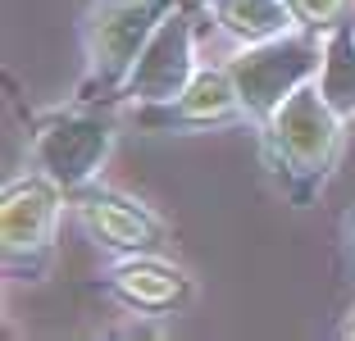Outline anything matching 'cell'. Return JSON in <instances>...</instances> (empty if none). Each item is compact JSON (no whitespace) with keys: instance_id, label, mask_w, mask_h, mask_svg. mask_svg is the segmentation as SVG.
<instances>
[{"instance_id":"cell-4","label":"cell","mask_w":355,"mask_h":341,"mask_svg":"<svg viewBox=\"0 0 355 341\" xmlns=\"http://www.w3.org/2000/svg\"><path fill=\"white\" fill-rule=\"evenodd\" d=\"M110 141H114L110 119L69 110V114H51L32 132V155H37L42 173H51L64 191H78L101 168V159L110 155Z\"/></svg>"},{"instance_id":"cell-10","label":"cell","mask_w":355,"mask_h":341,"mask_svg":"<svg viewBox=\"0 0 355 341\" xmlns=\"http://www.w3.org/2000/svg\"><path fill=\"white\" fill-rule=\"evenodd\" d=\"M219 19L232 37H241L246 46L273 42L292 28V5L287 0H219Z\"/></svg>"},{"instance_id":"cell-7","label":"cell","mask_w":355,"mask_h":341,"mask_svg":"<svg viewBox=\"0 0 355 341\" xmlns=\"http://www.w3.org/2000/svg\"><path fill=\"white\" fill-rule=\"evenodd\" d=\"M73 209H78V218H83V227L92 237L110 241V246H119V250H146V246H155L159 232H164L159 218L146 214L137 200L114 196V191H96V186H78Z\"/></svg>"},{"instance_id":"cell-6","label":"cell","mask_w":355,"mask_h":341,"mask_svg":"<svg viewBox=\"0 0 355 341\" xmlns=\"http://www.w3.org/2000/svg\"><path fill=\"white\" fill-rule=\"evenodd\" d=\"M187 82H191V19L168 14L155 28V37L146 42V51L137 55L123 91L146 105H168L182 96Z\"/></svg>"},{"instance_id":"cell-3","label":"cell","mask_w":355,"mask_h":341,"mask_svg":"<svg viewBox=\"0 0 355 341\" xmlns=\"http://www.w3.org/2000/svg\"><path fill=\"white\" fill-rule=\"evenodd\" d=\"M168 19V0H96L87 19V55L101 87L128 82L137 55L146 51L155 28Z\"/></svg>"},{"instance_id":"cell-11","label":"cell","mask_w":355,"mask_h":341,"mask_svg":"<svg viewBox=\"0 0 355 341\" xmlns=\"http://www.w3.org/2000/svg\"><path fill=\"white\" fill-rule=\"evenodd\" d=\"M319 91L333 100L337 114L355 110V37L337 28L324 46V69H319Z\"/></svg>"},{"instance_id":"cell-13","label":"cell","mask_w":355,"mask_h":341,"mask_svg":"<svg viewBox=\"0 0 355 341\" xmlns=\"http://www.w3.org/2000/svg\"><path fill=\"white\" fill-rule=\"evenodd\" d=\"M346 337H355V319H351V328H346Z\"/></svg>"},{"instance_id":"cell-2","label":"cell","mask_w":355,"mask_h":341,"mask_svg":"<svg viewBox=\"0 0 355 341\" xmlns=\"http://www.w3.org/2000/svg\"><path fill=\"white\" fill-rule=\"evenodd\" d=\"M314 69H324V46L314 37H296V32H282L273 42H255L251 51H241L228 64L232 82L241 91V105L269 123L273 110H278L287 96L301 82H310Z\"/></svg>"},{"instance_id":"cell-8","label":"cell","mask_w":355,"mask_h":341,"mask_svg":"<svg viewBox=\"0 0 355 341\" xmlns=\"http://www.w3.org/2000/svg\"><path fill=\"white\" fill-rule=\"evenodd\" d=\"M237 105H241V91L228 69H200V73H191L182 96L168 100V119L178 114L182 123H214V119H228Z\"/></svg>"},{"instance_id":"cell-12","label":"cell","mask_w":355,"mask_h":341,"mask_svg":"<svg viewBox=\"0 0 355 341\" xmlns=\"http://www.w3.org/2000/svg\"><path fill=\"white\" fill-rule=\"evenodd\" d=\"M287 5H292V14L305 19V23H328L342 10V0H287Z\"/></svg>"},{"instance_id":"cell-1","label":"cell","mask_w":355,"mask_h":341,"mask_svg":"<svg viewBox=\"0 0 355 341\" xmlns=\"http://www.w3.org/2000/svg\"><path fill=\"white\" fill-rule=\"evenodd\" d=\"M269 159L287 182H319L337 155V110L324 91L319 78L301 82L269 119Z\"/></svg>"},{"instance_id":"cell-5","label":"cell","mask_w":355,"mask_h":341,"mask_svg":"<svg viewBox=\"0 0 355 341\" xmlns=\"http://www.w3.org/2000/svg\"><path fill=\"white\" fill-rule=\"evenodd\" d=\"M60 191L51 173H28L14 177L5 186V205H0V241H5V259H37L51 250V232H55V214H60Z\"/></svg>"},{"instance_id":"cell-9","label":"cell","mask_w":355,"mask_h":341,"mask_svg":"<svg viewBox=\"0 0 355 341\" xmlns=\"http://www.w3.org/2000/svg\"><path fill=\"white\" fill-rule=\"evenodd\" d=\"M110 282H114V291L128 305H137V310H168V305H178V300L187 296V278L178 269H168V264H155V259L123 264V269H114Z\"/></svg>"}]
</instances>
